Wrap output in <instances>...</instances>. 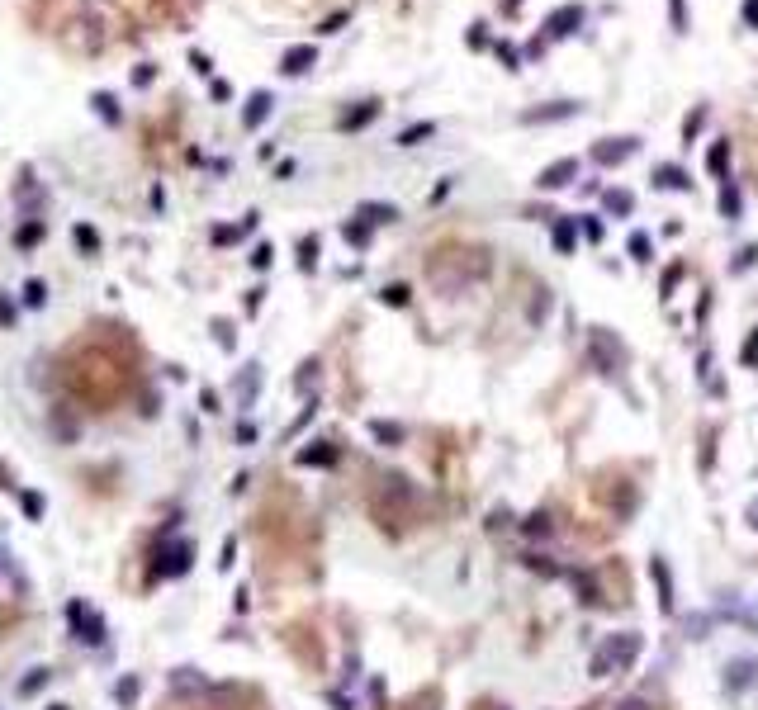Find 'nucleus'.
<instances>
[{
    "label": "nucleus",
    "mask_w": 758,
    "mask_h": 710,
    "mask_svg": "<svg viewBox=\"0 0 758 710\" xmlns=\"http://www.w3.org/2000/svg\"><path fill=\"white\" fill-rule=\"evenodd\" d=\"M66 384H71V394L86 403V408H100L110 412L119 398L133 389V369H124V365H114L110 355H76L71 360V369H66Z\"/></svg>",
    "instance_id": "f257e3e1"
},
{
    "label": "nucleus",
    "mask_w": 758,
    "mask_h": 710,
    "mask_svg": "<svg viewBox=\"0 0 758 710\" xmlns=\"http://www.w3.org/2000/svg\"><path fill=\"white\" fill-rule=\"evenodd\" d=\"M365 511L379 521V531L403 536L412 521L422 516V492L403 473H379L375 483H370V492H365Z\"/></svg>",
    "instance_id": "f03ea898"
},
{
    "label": "nucleus",
    "mask_w": 758,
    "mask_h": 710,
    "mask_svg": "<svg viewBox=\"0 0 758 710\" xmlns=\"http://www.w3.org/2000/svg\"><path fill=\"white\" fill-rule=\"evenodd\" d=\"M635 653H640V634H612V639L597 649V658H593V673H597V678H612V673H621V668H626Z\"/></svg>",
    "instance_id": "7ed1b4c3"
},
{
    "label": "nucleus",
    "mask_w": 758,
    "mask_h": 710,
    "mask_svg": "<svg viewBox=\"0 0 758 710\" xmlns=\"http://www.w3.org/2000/svg\"><path fill=\"white\" fill-rule=\"evenodd\" d=\"M66 625L81 644H100L105 639V615H95L86 601H66Z\"/></svg>",
    "instance_id": "20e7f679"
},
{
    "label": "nucleus",
    "mask_w": 758,
    "mask_h": 710,
    "mask_svg": "<svg viewBox=\"0 0 758 710\" xmlns=\"http://www.w3.org/2000/svg\"><path fill=\"white\" fill-rule=\"evenodd\" d=\"M190 554H194V545H190V540L166 545V550L157 554V564H152V578H180V573L190 568Z\"/></svg>",
    "instance_id": "39448f33"
},
{
    "label": "nucleus",
    "mask_w": 758,
    "mask_h": 710,
    "mask_svg": "<svg viewBox=\"0 0 758 710\" xmlns=\"http://www.w3.org/2000/svg\"><path fill=\"white\" fill-rule=\"evenodd\" d=\"M583 5H559V10H550V19H545V38H568V33H578V24H583Z\"/></svg>",
    "instance_id": "423d86ee"
},
{
    "label": "nucleus",
    "mask_w": 758,
    "mask_h": 710,
    "mask_svg": "<svg viewBox=\"0 0 758 710\" xmlns=\"http://www.w3.org/2000/svg\"><path fill=\"white\" fill-rule=\"evenodd\" d=\"M313 66H317V47L313 43H294L280 57V76H308Z\"/></svg>",
    "instance_id": "0eeeda50"
},
{
    "label": "nucleus",
    "mask_w": 758,
    "mask_h": 710,
    "mask_svg": "<svg viewBox=\"0 0 758 710\" xmlns=\"http://www.w3.org/2000/svg\"><path fill=\"white\" fill-rule=\"evenodd\" d=\"M573 175H578V161H573V157H559V161H550V166L536 175V185H540V189H564Z\"/></svg>",
    "instance_id": "6e6552de"
},
{
    "label": "nucleus",
    "mask_w": 758,
    "mask_h": 710,
    "mask_svg": "<svg viewBox=\"0 0 758 710\" xmlns=\"http://www.w3.org/2000/svg\"><path fill=\"white\" fill-rule=\"evenodd\" d=\"M284 644L294 649V653H299V658L308 663V668H317V663H322V653H317L313 630H308V625H294V630H284Z\"/></svg>",
    "instance_id": "1a4fd4ad"
},
{
    "label": "nucleus",
    "mask_w": 758,
    "mask_h": 710,
    "mask_svg": "<svg viewBox=\"0 0 758 710\" xmlns=\"http://www.w3.org/2000/svg\"><path fill=\"white\" fill-rule=\"evenodd\" d=\"M635 147H640L635 138H612V142H597V147H593V161H602V166H621V161L631 157Z\"/></svg>",
    "instance_id": "9d476101"
},
{
    "label": "nucleus",
    "mask_w": 758,
    "mask_h": 710,
    "mask_svg": "<svg viewBox=\"0 0 758 710\" xmlns=\"http://www.w3.org/2000/svg\"><path fill=\"white\" fill-rule=\"evenodd\" d=\"M270 110H275V95H270V90H256L252 100H247V110H242V128H252V133H256V128L270 119Z\"/></svg>",
    "instance_id": "9b49d317"
},
{
    "label": "nucleus",
    "mask_w": 758,
    "mask_h": 710,
    "mask_svg": "<svg viewBox=\"0 0 758 710\" xmlns=\"http://www.w3.org/2000/svg\"><path fill=\"white\" fill-rule=\"evenodd\" d=\"M375 119H379V100H361L356 110H346L342 119H337V128H342V133H356V128L375 124Z\"/></svg>",
    "instance_id": "f8f14e48"
},
{
    "label": "nucleus",
    "mask_w": 758,
    "mask_h": 710,
    "mask_svg": "<svg viewBox=\"0 0 758 710\" xmlns=\"http://www.w3.org/2000/svg\"><path fill=\"white\" fill-rule=\"evenodd\" d=\"M171 692L175 696H209V682L194 673V668H175L171 673Z\"/></svg>",
    "instance_id": "ddd939ff"
},
{
    "label": "nucleus",
    "mask_w": 758,
    "mask_h": 710,
    "mask_svg": "<svg viewBox=\"0 0 758 710\" xmlns=\"http://www.w3.org/2000/svg\"><path fill=\"white\" fill-rule=\"evenodd\" d=\"M332 459H337V445H332V441H313L308 450H299L303 469H322V464H332Z\"/></svg>",
    "instance_id": "4468645a"
},
{
    "label": "nucleus",
    "mask_w": 758,
    "mask_h": 710,
    "mask_svg": "<svg viewBox=\"0 0 758 710\" xmlns=\"http://www.w3.org/2000/svg\"><path fill=\"white\" fill-rule=\"evenodd\" d=\"M573 114H578V105H545V110H526L521 124H550V119H573Z\"/></svg>",
    "instance_id": "2eb2a0df"
},
{
    "label": "nucleus",
    "mask_w": 758,
    "mask_h": 710,
    "mask_svg": "<svg viewBox=\"0 0 758 710\" xmlns=\"http://www.w3.org/2000/svg\"><path fill=\"white\" fill-rule=\"evenodd\" d=\"M138 696H142V682H138V673H128V678H119V682H114V701H119V706H133Z\"/></svg>",
    "instance_id": "dca6fc26"
},
{
    "label": "nucleus",
    "mask_w": 758,
    "mask_h": 710,
    "mask_svg": "<svg viewBox=\"0 0 758 710\" xmlns=\"http://www.w3.org/2000/svg\"><path fill=\"white\" fill-rule=\"evenodd\" d=\"M370 436H375L379 445H403V426H398V422H379V417H375V422H370Z\"/></svg>",
    "instance_id": "f3484780"
},
{
    "label": "nucleus",
    "mask_w": 758,
    "mask_h": 710,
    "mask_svg": "<svg viewBox=\"0 0 758 710\" xmlns=\"http://www.w3.org/2000/svg\"><path fill=\"white\" fill-rule=\"evenodd\" d=\"M431 133H436V124H431V119H422V124H412V128H403V133H398V147H417V142H426Z\"/></svg>",
    "instance_id": "a211bd4d"
},
{
    "label": "nucleus",
    "mask_w": 758,
    "mask_h": 710,
    "mask_svg": "<svg viewBox=\"0 0 758 710\" xmlns=\"http://www.w3.org/2000/svg\"><path fill=\"white\" fill-rule=\"evenodd\" d=\"M654 185H659V189H687V171H678V166H659V171H654Z\"/></svg>",
    "instance_id": "6ab92c4d"
},
{
    "label": "nucleus",
    "mask_w": 758,
    "mask_h": 710,
    "mask_svg": "<svg viewBox=\"0 0 758 710\" xmlns=\"http://www.w3.org/2000/svg\"><path fill=\"white\" fill-rule=\"evenodd\" d=\"M573 242H578V232H573V218H559L554 223V252H573Z\"/></svg>",
    "instance_id": "aec40b11"
},
{
    "label": "nucleus",
    "mask_w": 758,
    "mask_h": 710,
    "mask_svg": "<svg viewBox=\"0 0 758 710\" xmlns=\"http://www.w3.org/2000/svg\"><path fill=\"white\" fill-rule=\"evenodd\" d=\"M706 166H711V175H721V180H725V166H730V142H725V138L706 152Z\"/></svg>",
    "instance_id": "412c9836"
},
{
    "label": "nucleus",
    "mask_w": 758,
    "mask_h": 710,
    "mask_svg": "<svg viewBox=\"0 0 758 710\" xmlns=\"http://www.w3.org/2000/svg\"><path fill=\"white\" fill-rule=\"evenodd\" d=\"M71 237H76V247L86 256H100V232H95L91 223H76V232H71Z\"/></svg>",
    "instance_id": "4be33fe9"
},
{
    "label": "nucleus",
    "mask_w": 758,
    "mask_h": 710,
    "mask_svg": "<svg viewBox=\"0 0 758 710\" xmlns=\"http://www.w3.org/2000/svg\"><path fill=\"white\" fill-rule=\"evenodd\" d=\"M356 218H370V223H394V218H398V208H394V204H361V208H356Z\"/></svg>",
    "instance_id": "5701e85b"
},
{
    "label": "nucleus",
    "mask_w": 758,
    "mask_h": 710,
    "mask_svg": "<svg viewBox=\"0 0 758 710\" xmlns=\"http://www.w3.org/2000/svg\"><path fill=\"white\" fill-rule=\"evenodd\" d=\"M38 242H43V223H38V218L24 223V227L15 232V247H19V252H24V247H38Z\"/></svg>",
    "instance_id": "b1692460"
},
{
    "label": "nucleus",
    "mask_w": 758,
    "mask_h": 710,
    "mask_svg": "<svg viewBox=\"0 0 758 710\" xmlns=\"http://www.w3.org/2000/svg\"><path fill=\"white\" fill-rule=\"evenodd\" d=\"M342 237H346L356 252H365V247H370V223H346V227H342Z\"/></svg>",
    "instance_id": "393cba45"
},
{
    "label": "nucleus",
    "mask_w": 758,
    "mask_h": 710,
    "mask_svg": "<svg viewBox=\"0 0 758 710\" xmlns=\"http://www.w3.org/2000/svg\"><path fill=\"white\" fill-rule=\"evenodd\" d=\"M24 303H29V308H43V303H47V284L43 280H29V284H24Z\"/></svg>",
    "instance_id": "a878e982"
},
{
    "label": "nucleus",
    "mask_w": 758,
    "mask_h": 710,
    "mask_svg": "<svg viewBox=\"0 0 758 710\" xmlns=\"http://www.w3.org/2000/svg\"><path fill=\"white\" fill-rule=\"evenodd\" d=\"M299 266L303 270L317 266V237H303V242H299Z\"/></svg>",
    "instance_id": "bb28decb"
},
{
    "label": "nucleus",
    "mask_w": 758,
    "mask_h": 710,
    "mask_svg": "<svg viewBox=\"0 0 758 710\" xmlns=\"http://www.w3.org/2000/svg\"><path fill=\"white\" fill-rule=\"evenodd\" d=\"M631 194H626V189H607V208H612V213H631Z\"/></svg>",
    "instance_id": "cd10ccee"
},
{
    "label": "nucleus",
    "mask_w": 758,
    "mask_h": 710,
    "mask_svg": "<svg viewBox=\"0 0 758 710\" xmlns=\"http://www.w3.org/2000/svg\"><path fill=\"white\" fill-rule=\"evenodd\" d=\"M631 256H635V261H649V256H654V242H649L645 232H635L631 237Z\"/></svg>",
    "instance_id": "c85d7f7f"
},
{
    "label": "nucleus",
    "mask_w": 758,
    "mask_h": 710,
    "mask_svg": "<svg viewBox=\"0 0 758 710\" xmlns=\"http://www.w3.org/2000/svg\"><path fill=\"white\" fill-rule=\"evenodd\" d=\"M384 303L389 308H403L408 303V284H384Z\"/></svg>",
    "instance_id": "c756f323"
},
{
    "label": "nucleus",
    "mask_w": 758,
    "mask_h": 710,
    "mask_svg": "<svg viewBox=\"0 0 758 710\" xmlns=\"http://www.w3.org/2000/svg\"><path fill=\"white\" fill-rule=\"evenodd\" d=\"M668 19H673V29H687V0H668Z\"/></svg>",
    "instance_id": "7c9ffc66"
},
{
    "label": "nucleus",
    "mask_w": 758,
    "mask_h": 710,
    "mask_svg": "<svg viewBox=\"0 0 758 710\" xmlns=\"http://www.w3.org/2000/svg\"><path fill=\"white\" fill-rule=\"evenodd\" d=\"M721 208H725V218H740V194H735V185L721 189Z\"/></svg>",
    "instance_id": "2f4dec72"
},
{
    "label": "nucleus",
    "mask_w": 758,
    "mask_h": 710,
    "mask_svg": "<svg viewBox=\"0 0 758 710\" xmlns=\"http://www.w3.org/2000/svg\"><path fill=\"white\" fill-rule=\"evenodd\" d=\"M43 687H47V673L38 668L33 678H24V682H19V696H33V692H43Z\"/></svg>",
    "instance_id": "473e14b6"
},
{
    "label": "nucleus",
    "mask_w": 758,
    "mask_h": 710,
    "mask_svg": "<svg viewBox=\"0 0 758 710\" xmlns=\"http://www.w3.org/2000/svg\"><path fill=\"white\" fill-rule=\"evenodd\" d=\"M95 110L105 114L110 124H119V105H114V95H95Z\"/></svg>",
    "instance_id": "72a5a7b5"
},
{
    "label": "nucleus",
    "mask_w": 758,
    "mask_h": 710,
    "mask_svg": "<svg viewBox=\"0 0 758 710\" xmlns=\"http://www.w3.org/2000/svg\"><path fill=\"white\" fill-rule=\"evenodd\" d=\"M19 507H24V511H29L33 521L43 516V497H38V492H19Z\"/></svg>",
    "instance_id": "f704fd0d"
},
{
    "label": "nucleus",
    "mask_w": 758,
    "mask_h": 710,
    "mask_svg": "<svg viewBox=\"0 0 758 710\" xmlns=\"http://www.w3.org/2000/svg\"><path fill=\"white\" fill-rule=\"evenodd\" d=\"M256 389H261V374H256V365H252V374H242V379H237V394H242V398H252Z\"/></svg>",
    "instance_id": "c9c22d12"
},
{
    "label": "nucleus",
    "mask_w": 758,
    "mask_h": 710,
    "mask_svg": "<svg viewBox=\"0 0 758 710\" xmlns=\"http://www.w3.org/2000/svg\"><path fill=\"white\" fill-rule=\"evenodd\" d=\"M346 19H351V10H337V15H327L322 24H317V33H337L342 24H346Z\"/></svg>",
    "instance_id": "e433bc0d"
},
{
    "label": "nucleus",
    "mask_w": 758,
    "mask_h": 710,
    "mask_svg": "<svg viewBox=\"0 0 758 710\" xmlns=\"http://www.w3.org/2000/svg\"><path fill=\"white\" fill-rule=\"evenodd\" d=\"M214 331H218V346H223V350H233V346H237V336H233V322H214Z\"/></svg>",
    "instance_id": "4c0bfd02"
},
{
    "label": "nucleus",
    "mask_w": 758,
    "mask_h": 710,
    "mask_svg": "<svg viewBox=\"0 0 758 710\" xmlns=\"http://www.w3.org/2000/svg\"><path fill=\"white\" fill-rule=\"evenodd\" d=\"M190 66H194V71H199V76H214V62H209L204 52H199V47H194V52H190Z\"/></svg>",
    "instance_id": "58836bf2"
},
{
    "label": "nucleus",
    "mask_w": 758,
    "mask_h": 710,
    "mask_svg": "<svg viewBox=\"0 0 758 710\" xmlns=\"http://www.w3.org/2000/svg\"><path fill=\"white\" fill-rule=\"evenodd\" d=\"M237 237H242V227H214V242H218V247H233Z\"/></svg>",
    "instance_id": "ea45409f"
},
{
    "label": "nucleus",
    "mask_w": 758,
    "mask_h": 710,
    "mask_svg": "<svg viewBox=\"0 0 758 710\" xmlns=\"http://www.w3.org/2000/svg\"><path fill=\"white\" fill-rule=\"evenodd\" d=\"M270 261H275V252H270L266 242H261V247H256V252H252V266H256V270H266Z\"/></svg>",
    "instance_id": "a19ab883"
},
{
    "label": "nucleus",
    "mask_w": 758,
    "mask_h": 710,
    "mask_svg": "<svg viewBox=\"0 0 758 710\" xmlns=\"http://www.w3.org/2000/svg\"><path fill=\"white\" fill-rule=\"evenodd\" d=\"M740 360H744V365H758V331H754V336H749V341H744Z\"/></svg>",
    "instance_id": "79ce46f5"
},
{
    "label": "nucleus",
    "mask_w": 758,
    "mask_h": 710,
    "mask_svg": "<svg viewBox=\"0 0 758 710\" xmlns=\"http://www.w3.org/2000/svg\"><path fill=\"white\" fill-rule=\"evenodd\" d=\"M237 441H242V445H256V422H242V426H237Z\"/></svg>",
    "instance_id": "37998d69"
},
{
    "label": "nucleus",
    "mask_w": 758,
    "mask_h": 710,
    "mask_svg": "<svg viewBox=\"0 0 758 710\" xmlns=\"http://www.w3.org/2000/svg\"><path fill=\"white\" fill-rule=\"evenodd\" d=\"M616 710H659V706H649L645 696H631V701H621V706H616Z\"/></svg>",
    "instance_id": "c03bdc74"
},
{
    "label": "nucleus",
    "mask_w": 758,
    "mask_h": 710,
    "mask_svg": "<svg viewBox=\"0 0 758 710\" xmlns=\"http://www.w3.org/2000/svg\"><path fill=\"white\" fill-rule=\"evenodd\" d=\"M744 24L758 29V0H744Z\"/></svg>",
    "instance_id": "a18cd8bd"
},
{
    "label": "nucleus",
    "mask_w": 758,
    "mask_h": 710,
    "mask_svg": "<svg viewBox=\"0 0 758 710\" xmlns=\"http://www.w3.org/2000/svg\"><path fill=\"white\" fill-rule=\"evenodd\" d=\"M489 43V33H484V24H470V47H484Z\"/></svg>",
    "instance_id": "49530a36"
},
{
    "label": "nucleus",
    "mask_w": 758,
    "mask_h": 710,
    "mask_svg": "<svg viewBox=\"0 0 758 710\" xmlns=\"http://www.w3.org/2000/svg\"><path fill=\"white\" fill-rule=\"evenodd\" d=\"M498 57H503V62L512 66V71H517V66H521V57H517V52H512V47H507V43H498Z\"/></svg>",
    "instance_id": "de8ad7c7"
},
{
    "label": "nucleus",
    "mask_w": 758,
    "mask_h": 710,
    "mask_svg": "<svg viewBox=\"0 0 758 710\" xmlns=\"http://www.w3.org/2000/svg\"><path fill=\"white\" fill-rule=\"evenodd\" d=\"M545 531H550V526H545V516H531V521H526V536H545Z\"/></svg>",
    "instance_id": "09e8293b"
},
{
    "label": "nucleus",
    "mask_w": 758,
    "mask_h": 710,
    "mask_svg": "<svg viewBox=\"0 0 758 710\" xmlns=\"http://www.w3.org/2000/svg\"><path fill=\"white\" fill-rule=\"evenodd\" d=\"M152 76H157L152 66H138V71H133V85H152Z\"/></svg>",
    "instance_id": "8fccbe9b"
},
{
    "label": "nucleus",
    "mask_w": 758,
    "mask_h": 710,
    "mask_svg": "<svg viewBox=\"0 0 758 710\" xmlns=\"http://www.w3.org/2000/svg\"><path fill=\"white\" fill-rule=\"evenodd\" d=\"M754 261H758V247H744V252H740V261H735V266L744 270V266H754Z\"/></svg>",
    "instance_id": "3c124183"
},
{
    "label": "nucleus",
    "mask_w": 758,
    "mask_h": 710,
    "mask_svg": "<svg viewBox=\"0 0 758 710\" xmlns=\"http://www.w3.org/2000/svg\"><path fill=\"white\" fill-rule=\"evenodd\" d=\"M199 403H204V412H218V394H214V389H204V394H199Z\"/></svg>",
    "instance_id": "603ef678"
},
{
    "label": "nucleus",
    "mask_w": 758,
    "mask_h": 710,
    "mask_svg": "<svg viewBox=\"0 0 758 710\" xmlns=\"http://www.w3.org/2000/svg\"><path fill=\"white\" fill-rule=\"evenodd\" d=\"M209 90H214V100H228V95H233V85H228V81H214Z\"/></svg>",
    "instance_id": "864d4df0"
},
{
    "label": "nucleus",
    "mask_w": 758,
    "mask_h": 710,
    "mask_svg": "<svg viewBox=\"0 0 758 710\" xmlns=\"http://www.w3.org/2000/svg\"><path fill=\"white\" fill-rule=\"evenodd\" d=\"M261 299H266V289H252V294H247V313H256V308H261Z\"/></svg>",
    "instance_id": "5fc2aeb1"
},
{
    "label": "nucleus",
    "mask_w": 758,
    "mask_h": 710,
    "mask_svg": "<svg viewBox=\"0 0 758 710\" xmlns=\"http://www.w3.org/2000/svg\"><path fill=\"white\" fill-rule=\"evenodd\" d=\"M408 710H431V696H422V701H412Z\"/></svg>",
    "instance_id": "6e6d98bb"
},
{
    "label": "nucleus",
    "mask_w": 758,
    "mask_h": 710,
    "mask_svg": "<svg viewBox=\"0 0 758 710\" xmlns=\"http://www.w3.org/2000/svg\"><path fill=\"white\" fill-rule=\"evenodd\" d=\"M517 5H521V0H507V10H517Z\"/></svg>",
    "instance_id": "4d7b16f0"
},
{
    "label": "nucleus",
    "mask_w": 758,
    "mask_h": 710,
    "mask_svg": "<svg viewBox=\"0 0 758 710\" xmlns=\"http://www.w3.org/2000/svg\"><path fill=\"white\" fill-rule=\"evenodd\" d=\"M479 710H503V706H479Z\"/></svg>",
    "instance_id": "13d9d810"
},
{
    "label": "nucleus",
    "mask_w": 758,
    "mask_h": 710,
    "mask_svg": "<svg viewBox=\"0 0 758 710\" xmlns=\"http://www.w3.org/2000/svg\"><path fill=\"white\" fill-rule=\"evenodd\" d=\"M52 710H66V706H52Z\"/></svg>",
    "instance_id": "bf43d9fd"
}]
</instances>
